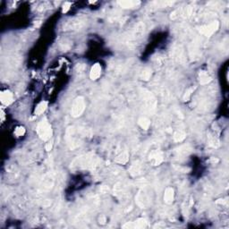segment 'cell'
I'll list each match as a JSON object with an SVG mask.
<instances>
[{"mask_svg": "<svg viewBox=\"0 0 229 229\" xmlns=\"http://www.w3.org/2000/svg\"><path fill=\"white\" fill-rule=\"evenodd\" d=\"M37 133L39 138L43 141H48L52 137V128L51 125L47 120V118H43L38 124L37 127Z\"/></svg>", "mask_w": 229, "mask_h": 229, "instance_id": "obj_1", "label": "cell"}, {"mask_svg": "<svg viewBox=\"0 0 229 229\" xmlns=\"http://www.w3.org/2000/svg\"><path fill=\"white\" fill-rule=\"evenodd\" d=\"M96 165V157L92 154H87L76 158L72 164V167H77L79 168H90Z\"/></svg>", "mask_w": 229, "mask_h": 229, "instance_id": "obj_2", "label": "cell"}, {"mask_svg": "<svg viewBox=\"0 0 229 229\" xmlns=\"http://www.w3.org/2000/svg\"><path fill=\"white\" fill-rule=\"evenodd\" d=\"M85 100L82 97H78L75 98L72 102V110H71L72 117L76 118L81 117L85 110Z\"/></svg>", "mask_w": 229, "mask_h": 229, "instance_id": "obj_3", "label": "cell"}, {"mask_svg": "<svg viewBox=\"0 0 229 229\" xmlns=\"http://www.w3.org/2000/svg\"><path fill=\"white\" fill-rule=\"evenodd\" d=\"M218 26H219V23L218 22H213L210 23L209 25H206V26H202L200 28V32L203 34L204 36H207V37H210L211 36L212 34L214 32H216L218 29Z\"/></svg>", "mask_w": 229, "mask_h": 229, "instance_id": "obj_4", "label": "cell"}, {"mask_svg": "<svg viewBox=\"0 0 229 229\" xmlns=\"http://www.w3.org/2000/svg\"><path fill=\"white\" fill-rule=\"evenodd\" d=\"M0 99L4 105H10L11 103H13V93L10 91H7H7H3L1 92V95H0Z\"/></svg>", "mask_w": 229, "mask_h": 229, "instance_id": "obj_5", "label": "cell"}, {"mask_svg": "<svg viewBox=\"0 0 229 229\" xmlns=\"http://www.w3.org/2000/svg\"><path fill=\"white\" fill-rule=\"evenodd\" d=\"M101 74V66L99 64H95L93 65V66L91 69V72H90V78L92 79V81H95L97 79L99 78Z\"/></svg>", "mask_w": 229, "mask_h": 229, "instance_id": "obj_6", "label": "cell"}, {"mask_svg": "<svg viewBox=\"0 0 229 229\" xmlns=\"http://www.w3.org/2000/svg\"><path fill=\"white\" fill-rule=\"evenodd\" d=\"M147 227V221L144 218H139L135 222H132V224L127 223L124 225L123 227H133V228H144Z\"/></svg>", "mask_w": 229, "mask_h": 229, "instance_id": "obj_7", "label": "cell"}, {"mask_svg": "<svg viewBox=\"0 0 229 229\" xmlns=\"http://www.w3.org/2000/svg\"><path fill=\"white\" fill-rule=\"evenodd\" d=\"M174 198H175V192L174 189L168 187L167 188L165 191V194H164V201L165 202L167 203V204H171V203L174 202Z\"/></svg>", "mask_w": 229, "mask_h": 229, "instance_id": "obj_8", "label": "cell"}, {"mask_svg": "<svg viewBox=\"0 0 229 229\" xmlns=\"http://www.w3.org/2000/svg\"><path fill=\"white\" fill-rule=\"evenodd\" d=\"M119 6L123 8H134L136 7L138 5H140V2H136V1H119L118 2Z\"/></svg>", "mask_w": 229, "mask_h": 229, "instance_id": "obj_9", "label": "cell"}, {"mask_svg": "<svg viewBox=\"0 0 229 229\" xmlns=\"http://www.w3.org/2000/svg\"><path fill=\"white\" fill-rule=\"evenodd\" d=\"M47 101H41L35 108V112H34L35 115L39 116V115L43 114L47 109Z\"/></svg>", "mask_w": 229, "mask_h": 229, "instance_id": "obj_10", "label": "cell"}, {"mask_svg": "<svg viewBox=\"0 0 229 229\" xmlns=\"http://www.w3.org/2000/svg\"><path fill=\"white\" fill-rule=\"evenodd\" d=\"M138 124L143 130H148L151 125V121L148 118L141 117L138 120Z\"/></svg>", "mask_w": 229, "mask_h": 229, "instance_id": "obj_11", "label": "cell"}, {"mask_svg": "<svg viewBox=\"0 0 229 229\" xmlns=\"http://www.w3.org/2000/svg\"><path fill=\"white\" fill-rule=\"evenodd\" d=\"M151 157H152L154 166H157L163 161V155L161 152H156L155 154H152Z\"/></svg>", "mask_w": 229, "mask_h": 229, "instance_id": "obj_12", "label": "cell"}, {"mask_svg": "<svg viewBox=\"0 0 229 229\" xmlns=\"http://www.w3.org/2000/svg\"><path fill=\"white\" fill-rule=\"evenodd\" d=\"M211 81V78L210 76L208 75V73L205 72H202L200 73V83L202 84V85H205V84H208Z\"/></svg>", "mask_w": 229, "mask_h": 229, "instance_id": "obj_13", "label": "cell"}, {"mask_svg": "<svg viewBox=\"0 0 229 229\" xmlns=\"http://www.w3.org/2000/svg\"><path fill=\"white\" fill-rule=\"evenodd\" d=\"M185 136H186V134H185L184 132L177 131L174 134V141L177 142H182L185 139Z\"/></svg>", "mask_w": 229, "mask_h": 229, "instance_id": "obj_14", "label": "cell"}, {"mask_svg": "<svg viewBox=\"0 0 229 229\" xmlns=\"http://www.w3.org/2000/svg\"><path fill=\"white\" fill-rule=\"evenodd\" d=\"M127 160H128V154H127V152H124V153H122L120 156H118L117 157V159H116V161L117 162V163H120V164H125L127 162Z\"/></svg>", "mask_w": 229, "mask_h": 229, "instance_id": "obj_15", "label": "cell"}, {"mask_svg": "<svg viewBox=\"0 0 229 229\" xmlns=\"http://www.w3.org/2000/svg\"><path fill=\"white\" fill-rule=\"evenodd\" d=\"M151 71L150 69H144L142 72V80L145 81H148L149 79L151 78Z\"/></svg>", "mask_w": 229, "mask_h": 229, "instance_id": "obj_16", "label": "cell"}, {"mask_svg": "<svg viewBox=\"0 0 229 229\" xmlns=\"http://www.w3.org/2000/svg\"><path fill=\"white\" fill-rule=\"evenodd\" d=\"M25 133V128L22 126H18L16 127V129L14 130V134L16 136H22Z\"/></svg>", "mask_w": 229, "mask_h": 229, "instance_id": "obj_17", "label": "cell"}, {"mask_svg": "<svg viewBox=\"0 0 229 229\" xmlns=\"http://www.w3.org/2000/svg\"><path fill=\"white\" fill-rule=\"evenodd\" d=\"M194 89H195V88H190L189 90L186 91L185 94H184V96H183V100H184V101H187V100L190 98L191 95H192V93L193 92Z\"/></svg>", "mask_w": 229, "mask_h": 229, "instance_id": "obj_18", "label": "cell"}, {"mask_svg": "<svg viewBox=\"0 0 229 229\" xmlns=\"http://www.w3.org/2000/svg\"><path fill=\"white\" fill-rule=\"evenodd\" d=\"M70 7H71V4L70 3H66L64 5V7H63V13H66L69 10Z\"/></svg>", "mask_w": 229, "mask_h": 229, "instance_id": "obj_19", "label": "cell"}, {"mask_svg": "<svg viewBox=\"0 0 229 229\" xmlns=\"http://www.w3.org/2000/svg\"><path fill=\"white\" fill-rule=\"evenodd\" d=\"M51 149H52V142H48L46 144V150L47 151H49Z\"/></svg>", "mask_w": 229, "mask_h": 229, "instance_id": "obj_20", "label": "cell"}]
</instances>
